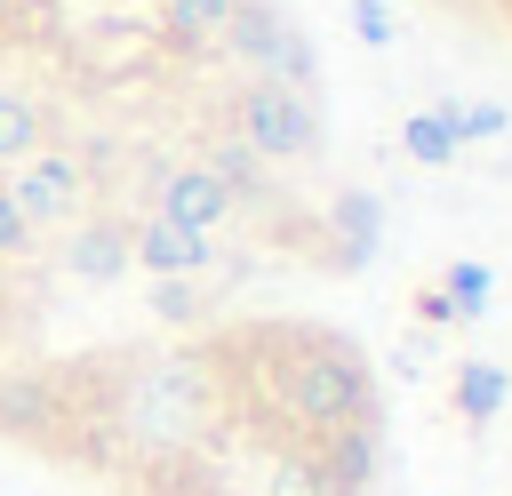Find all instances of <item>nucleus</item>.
I'll return each instance as SVG.
<instances>
[{"instance_id": "2eb2a0df", "label": "nucleus", "mask_w": 512, "mask_h": 496, "mask_svg": "<svg viewBox=\"0 0 512 496\" xmlns=\"http://www.w3.org/2000/svg\"><path fill=\"white\" fill-rule=\"evenodd\" d=\"M232 8L240 0H160V32H168V48H216Z\"/></svg>"}, {"instance_id": "7ed1b4c3", "label": "nucleus", "mask_w": 512, "mask_h": 496, "mask_svg": "<svg viewBox=\"0 0 512 496\" xmlns=\"http://www.w3.org/2000/svg\"><path fill=\"white\" fill-rule=\"evenodd\" d=\"M216 56L240 64V80H272V88H296V96H320V56L304 40V24L280 8V0H240L216 32Z\"/></svg>"}, {"instance_id": "5701e85b", "label": "nucleus", "mask_w": 512, "mask_h": 496, "mask_svg": "<svg viewBox=\"0 0 512 496\" xmlns=\"http://www.w3.org/2000/svg\"><path fill=\"white\" fill-rule=\"evenodd\" d=\"M504 16H512V0H504Z\"/></svg>"}, {"instance_id": "4468645a", "label": "nucleus", "mask_w": 512, "mask_h": 496, "mask_svg": "<svg viewBox=\"0 0 512 496\" xmlns=\"http://www.w3.org/2000/svg\"><path fill=\"white\" fill-rule=\"evenodd\" d=\"M400 152H408L416 168H448V160L464 152V136H456V120H448V104L408 112V120H400Z\"/></svg>"}, {"instance_id": "f03ea898", "label": "nucleus", "mask_w": 512, "mask_h": 496, "mask_svg": "<svg viewBox=\"0 0 512 496\" xmlns=\"http://www.w3.org/2000/svg\"><path fill=\"white\" fill-rule=\"evenodd\" d=\"M224 136H240L264 168H304L328 152V112L320 96H296V88H272V80H240L224 96Z\"/></svg>"}, {"instance_id": "4be33fe9", "label": "nucleus", "mask_w": 512, "mask_h": 496, "mask_svg": "<svg viewBox=\"0 0 512 496\" xmlns=\"http://www.w3.org/2000/svg\"><path fill=\"white\" fill-rule=\"evenodd\" d=\"M0 344H8V304H0Z\"/></svg>"}, {"instance_id": "f257e3e1", "label": "nucleus", "mask_w": 512, "mask_h": 496, "mask_svg": "<svg viewBox=\"0 0 512 496\" xmlns=\"http://www.w3.org/2000/svg\"><path fill=\"white\" fill-rule=\"evenodd\" d=\"M264 392L280 408V424H296L304 440L312 432H336V424H376V376L368 360L328 336V328H280L272 336V360H264Z\"/></svg>"}, {"instance_id": "f3484780", "label": "nucleus", "mask_w": 512, "mask_h": 496, "mask_svg": "<svg viewBox=\"0 0 512 496\" xmlns=\"http://www.w3.org/2000/svg\"><path fill=\"white\" fill-rule=\"evenodd\" d=\"M40 256V232L24 224V208L8 200V184H0V264H32Z\"/></svg>"}, {"instance_id": "20e7f679", "label": "nucleus", "mask_w": 512, "mask_h": 496, "mask_svg": "<svg viewBox=\"0 0 512 496\" xmlns=\"http://www.w3.org/2000/svg\"><path fill=\"white\" fill-rule=\"evenodd\" d=\"M8 200L24 208V224L48 240V232H64V224H80L88 208H96V168L72 152V144H40L32 160H16L8 176Z\"/></svg>"}, {"instance_id": "1a4fd4ad", "label": "nucleus", "mask_w": 512, "mask_h": 496, "mask_svg": "<svg viewBox=\"0 0 512 496\" xmlns=\"http://www.w3.org/2000/svg\"><path fill=\"white\" fill-rule=\"evenodd\" d=\"M368 480H376V424L312 432V488L320 496H368Z\"/></svg>"}, {"instance_id": "39448f33", "label": "nucleus", "mask_w": 512, "mask_h": 496, "mask_svg": "<svg viewBox=\"0 0 512 496\" xmlns=\"http://www.w3.org/2000/svg\"><path fill=\"white\" fill-rule=\"evenodd\" d=\"M0 432L40 448V456H72V400L64 376L48 368H0Z\"/></svg>"}, {"instance_id": "423d86ee", "label": "nucleus", "mask_w": 512, "mask_h": 496, "mask_svg": "<svg viewBox=\"0 0 512 496\" xmlns=\"http://www.w3.org/2000/svg\"><path fill=\"white\" fill-rule=\"evenodd\" d=\"M56 272L80 280V288H112V280H128V216L88 208L80 224H64V232H56Z\"/></svg>"}, {"instance_id": "a211bd4d", "label": "nucleus", "mask_w": 512, "mask_h": 496, "mask_svg": "<svg viewBox=\"0 0 512 496\" xmlns=\"http://www.w3.org/2000/svg\"><path fill=\"white\" fill-rule=\"evenodd\" d=\"M352 32H360L368 48H392V40H400V24H392L384 0H352Z\"/></svg>"}, {"instance_id": "6e6552de", "label": "nucleus", "mask_w": 512, "mask_h": 496, "mask_svg": "<svg viewBox=\"0 0 512 496\" xmlns=\"http://www.w3.org/2000/svg\"><path fill=\"white\" fill-rule=\"evenodd\" d=\"M128 264L136 272H152V280H200L208 264H216V240L208 232H184V224H168V216H136L128 224Z\"/></svg>"}, {"instance_id": "f8f14e48", "label": "nucleus", "mask_w": 512, "mask_h": 496, "mask_svg": "<svg viewBox=\"0 0 512 496\" xmlns=\"http://www.w3.org/2000/svg\"><path fill=\"white\" fill-rule=\"evenodd\" d=\"M320 232H336V264H368L376 256V232H384V208L368 192H336V208L320 216Z\"/></svg>"}, {"instance_id": "6ab92c4d", "label": "nucleus", "mask_w": 512, "mask_h": 496, "mask_svg": "<svg viewBox=\"0 0 512 496\" xmlns=\"http://www.w3.org/2000/svg\"><path fill=\"white\" fill-rule=\"evenodd\" d=\"M152 304H160L168 320H200V304H208V296H200L192 280H152Z\"/></svg>"}, {"instance_id": "9d476101", "label": "nucleus", "mask_w": 512, "mask_h": 496, "mask_svg": "<svg viewBox=\"0 0 512 496\" xmlns=\"http://www.w3.org/2000/svg\"><path fill=\"white\" fill-rule=\"evenodd\" d=\"M200 168H208V176H216V184L232 192V208H248V200H272V192H280V184H272V168H264V160H256V152L240 144V136H224V128L208 136Z\"/></svg>"}, {"instance_id": "9b49d317", "label": "nucleus", "mask_w": 512, "mask_h": 496, "mask_svg": "<svg viewBox=\"0 0 512 496\" xmlns=\"http://www.w3.org/2000/svg\"><path fill=\"white\" fill-rule=\"evenodd\" d=\"M40 144H56V128H48V112L16 88V80H0V176L16 168V160H32Z\"/></svg>"}, {"instance_id": "ddd939ff", "label": "nucleus", "mask_w": 512, "mask_h": 496, "mask_svg": "<svg viewBox=\"0 0 512 496\" xmlns=\"http://www.w3.org/2000/svg\"><path fill=\"white\" fill-rule=\"evenodd\" d=\"M504 400H512V376H504L496 360H464V368L448 376V408H456V416H464L472 432H480V424H488V416H496Z\"/></svg>"}, {"instance_id": "0eeeda50", "label": "nucleus", "mask_w": 512, "mask_h": 496, "mask_svg": "<svg viewBox=\"0 0 512 496\" xmlns=\"http://www.w3.org/2000/svg\"><path fill=\"white\" fill-rule=\"evenodd\" d=\"M152 216H168V224H184V232H224L240 208H232V192L200 168V160H176V168H160L152 176Z\"/></svg>"}, {"instance_id": "b1692460", "label": "nucleus", "mask_w": 512, "mask_h": 496, "mask_svg": "<svg viewBox=\"0 0 512 496\" xmlns=\"http://www.w3.org/2000/svg\"><path fill=\"white\" fill-rule=\"evenodd\" d=\"M504 376H512V368H504Z\"/></svg>"}, {"instance_id": "dca6fc26", "label": "nucleus", "mask_w": 512, "mask_h": 496, "mask_svg": "<svg viewBox=\"0 0 512 496\" xmlns=\"http://www.w3.org/2000/svg\"><path fill=\"white\" fill-rule=\"evenodd\" d=\"M440 296H448L456 320H480L488 312V264H448L440 272Z\"/></svg>"}, {"instance_id": "aec40b11", "label": "nucleus", "mask_w": 512, "mask_h": 496, "mask_svg": "<svg viewBox=\"0 0 512 496\" xmlns=\"http://www.w3.org/2000/svg\"><path fill=\"white\" fill-rule=\"evenodd\" d=\"M416 320H424V328H456V312H448L440 288H416Z\"/></svg>"}, {"instance_id": "412c9836", "label": "nucleus", "mask_w": 512, "mask_h": 496, "mask_svg": "<svg viewBox=\"0 0 512 496\" xmlns=\"http://www.w3.org/2000/svg\"><path fill=\"white\" fill-rule=\"evenodd\" d=\"M16 24H24V0H0V40H8Z\"/></svg>"}]
</instances>
